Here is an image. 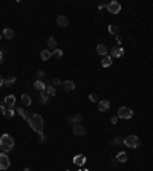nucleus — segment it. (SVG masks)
<instances>
[{
    "mask_svg": "<svg viewBox=\"0 0 153 171\" xmlns=\"http://www.w3.org/2000/svg\"><path fill=\"white\" fill-rule=\"evenodd\" d=\"M12 148H14V139L8 133H5L0 138V150H2V153H9L12 151Z\"/></svg>",
    "mask_w": 153,
    "mask_h": 171,
    "instance_id": "f257e3e1",
    "label": "nucleus"
},
{
    "mask_svg": "<svg viewBox=\"0 0 153 171\" xmlns=\"http://www.w3.org/2000/svg\"><path fill=\"white\" fill-rule=\"evenodd\" d=\"M29 122V125H31V128L35 131V133H43V118H41V116L40 115H32L31 116V119L28 121Z\"/></svg>",
    "mask_w": 153,
    "mask_h": 171,
    "instance_id": "f03ea898",
    "label": "nucleus"
},
{
    "mask_svg": "<svg viewBox=\"0 0 153 171\" xmlns=\"http://www.w3.org/2000/svg\"><path fill=\"white\" fill-rule=\"evenodd\" d=\"M124 145L129 148H138L139 147V138L135 136V134H129V136L124 139Z\"/></svg>",
    "mask_w": 153,
    "mask_h": 171,
    "instance_id": "7ed1b4c3",
    "label": "nucleus"
},
{
    "mask_svg": "<svg viewBox=\"0 0 153 171\" xmlns=\"http://www.w3.org/2000/svg\"><path fill=\"white\" fill-rule=\"evenodd\" d=\"M116 116L121 119H130L132 116H133V110L130 109V107H120L118 109V113H116Z\"/></svg>",
    "mask_w": 153,
    "mask_h": 171,
    "instance_id": "20e7f679",
    "label": "nucleus"
},
{
    "mask_svg": "<svg viewBox=\"0 0 153 171\" xmlns=\"http://www.w3.org/2000/svg\"><path fill=\"white\" fill-rule=\"evenodd\" d=\"M11 167V160L6 153H0V170H8Z\"/></svg>",
    "mask_w": 153,
    "mask_h": 171,
    "instance_id": "39448f33",
    "label": "nucleus"
},
{
    "mask_svg": "<svg viewBox=\"0 0 153 171\" xmlns=\"http://www.w3.org/2000/svg\"><path fill=\"white\" fill-rule=\"evenodd\" d=\"M106 8H107V11H109V12H112V14H118V12L121 11V3H120V2H116V0H113V2L107 3Z\"/></svg>",
    "mask_w": 153,
    "mask_h": 171,
    "instance_id": "423d86ee",
    "label": "nucleus"
},
{
    "mask_svg": "<svg viewBox=\"0 0 153 171\" xmlns=\"http://www.w3.org/2000/svg\"><path fill=\"white\" fill-rule=\"evenodd\" d=\"M72 131H74L75 136H84V134H86V128H84V125H81V124H74Z\"/></svg>",
    "mask_w": 153,
    "mask_h": 171,
    "instance_id": "0eeeda50",
    "label": "nucleus"
},
{
    "mask_svg": "<svg viewBox=\"0 0 153 171\" xmlns=\"http://www.w3.org/2000/svg\"><path fill=\"white\" fill-rule=\"evenodd\" d=\"M123 55H124V49H123L121 46H116V48L110 49V57H112V58H120V57H123Z\"/></svg>",
    "mask_w": 153,
    "mask_h": 171,
    "instance_id": "6e6552de",
    "label": "nucleus"
},
{
    "mask_svg": "<svg viewBox=\"0 0 153 171\" xmlns=\"http://www.w3.org/2000/svg\"><path fill=\"white\" fill-rule=\"evenodd\" d=\"M98 109H100V112H107V110L110 109V102L107 101V100L98 101Z\"/></svg>",
    "mask_w": 153,
    "mask_h": 171,
    "instance_id": "1a4fd4ad",
    "label": "nucleus"
},
{
    "mask_svg": "<svg viewBox=\"0 0 153 171\" xmlns=\"http://www.w3.org/2000/svg\"><path fill=\"white\" fill-rule=\"evenodd\" d=\"M61 86H63V89H65L66 92H72L75 89V83H74V81H70V79L65 81V83H61Z\"/></svg>",
    "mask_w": 153,
    "mask_h": 171,
    "instance_id": "9d476101",
    "label": "nucleus"
},
{
    "mask_svg": "<svg viewBox=\"0 0 153 171\" xmlns=\"http://www.w3.org/2000/svg\"><path fill=\"white\" fill-rule=\"evenodd\" d=\"M3 102H5L6 107H14V105H15V96H14V95H8L5 100H3Z\"/></svg>",
    "mask_w": 153,
    "mask_h": 171,
    "instance_id": "9b49d317",
    "label": "nucleus"
},
{
    "mask_svg": "<svg viewBox=\"0 0 153 171\" xmlns=\"http://www.w3.org/2000/svg\"><path fill=\"white\" fill-rule=\"evenodd\" d=\"M3 37L5 38H8V40H12L14 37H15V32H14V29H11V28H6V29H3Z\"/></svg>",
    "mask_w": 153,
    "mask_h": 171,
    "instance_id": "f8f14e48",
    "label": "nucleus"
},
{
    "mask_svg": "<svg viewBox=\"0 0 153 171\" xmlns=\"http://www.w3.org/2000/svg\"><path fill=\"white\" fill-rule=\"evenodd\" d=\"M57 25L60 26V28H66V26L69 25V20H67V17H65V15H60L58 19H57Z\"/></svg>",
    "mask_w": 153,
    "mask_h": 171,
    "instance_id": "ddd939ff",
    "label": "nucleus"
},
{
    "mask_svg": "<svg viewBox=\"0 0 153 171\" xmlns=\"http://www.w3.org/2000/svg\"><path fill=\"white\" fill-rule=\"evenodd\" d=\"M107 52H109V49H107V46H106V44H98V46H96V53H98V55H107Z\"/></svg>",
    "mask_w": 153,
    "mask_h": 171,
    "instance_id": "4468645a",
    "label": "nucleus"
},
{
    "mask_svg": "<svg viewBox=\"0 0 153 171\" xmlns=\"http://www.w3.org/2000/svg\"><path fill=\"white\" fill-rule=\"evenodd\" d=\"M32 87L35 89V90H38V92H43L44 89H46V84H44L41 79H38V81H35V83L32 84Z\"/></svg>",
    "mask_w": 153,
    "mask_h": 171,
    "instance_id": "2eb2a0df",
    "label": "nucleus"
},
{
    "mask_svg": "<svg viewBox=\"0 0 153 171\" xmlns=\"http://www.w3.org/2000/svg\"><path fill=\"white\" fill-rule=\"evenodd\" d=\"M48 49L51 51V52H54L57 49V40L54 38V37H49L48 38Z\"/></svg>",
    "mask_w": 153,
    "mask_h": 171,
    "instance_id": "dca6fc26",
    "label": "nucleus"
},
{
    "mask_svg": "<svg viewBox=\"0 0 153 171\" xmlns=\"http://www.w3.org/2000/svg\"><path fill=\"white\" fill-rule=\"evenodd\" d=\"M112 61H113V58H112L110 55H104L103 60H101V66H103V67H109V66L112 64Z\"/></svg>",
    "mask_w": 153,
    "mask_h": 171,
    "instance_id": "f3484780",
    "label": "nucleus"
},
{
    "mask_svg": "<svg viewBox=\"0 0 153 171\" xmlns=\"http://www.w3.org/2000/svg\"><path fill=\"white\" fill-rule=\"evenodd\" d=\"M22 104H23L25 107L31 105V104H32V100H31V96H29V95H26V93H23V95H22Z\"/></svg>",
    "mask_w": 153,
    "mask_h": 171,
    "instance_id": "a211bd4d",
    "label": "nucleus"
},
{
    "mask_svg": "<svg viewBox=\"0 0 153 171\" xmlns=\"http://www.w3.org/2000/svg\"><path fill=\"white\" fill-rule=\"evenodd\" d=\"M84 162H86V157L83 154H78L74 157V164L75 165H84Z\"/></svg>",
    "mask_w": 153,
    "mask_h": 171,
    "instance_id": "6ab92c4d",
    "label": "nucleus"
},
{
    "mask_svg": "<svg viewBox=\"0 0 153 171\" xmlns=\"http://www.w3.org/2000/svg\"><path fill=\"white\" fill-rule=\"evenodd\" d=\"M40 57H41V60L46 61V60H49V58L52 57V52H51L49 49H44V51H41V52H40Z\"/></svg>",
    "mask_w": 153,
    "mask_h": 171,
    "instance_id": "aec40b11",
    "label": "nucleus"
},
{
    "mask_svg": "<svg viewBox=\"0 0 153 171\" xmlns=\"http://www.w3.org/2000/svg\"><path fill=\"white\" fill-rule=\"evenodd\" d=\"M116 160H118L120 164H124V162L127 160V154H125L124 151H120L118 154H116Z\"/></svg>",
    "mask_w": 153,
    "mask_h": 171,
    "instance_id": "412c9836",
    "label": "nucleus"
},
{
    "mask_svg": "<svg viewBox=\"0 0 153 171\" xmlns=\"http://www.w3.org/2000/svg\"><path fill=\"white\" fill-rule=\"evenodd\" d=\"M3 115L6 116V118H12V116L15 115V110H14V107H6V110L3 112Z\"/></svg>",
    "mask_w": 153,
    "mask_h": 171,
    "instance_id": "4be33fe9",
    "label": "nucleus"
},
{
    "mask_svg": "<svg viewBox=\"0 0 153 171\" xmlns=\"http://www.w3.org/2000/svg\"><path fill=\"white\" fill-rule=\"evenodd\" d=\"M17 112H19V113L23 116V118H25L26 121H29V119H31V116H32V115H29V113H26V110L23 109V107H19V109H17Z\"/></svg>",
    "mask_w": 153,
    "mask_h": 171,
    "instance_id": "5701e85b",
    "label": "nucleus"
},
{
    "mask_svg": "<svg viewBox=\"0 0 153 171\" xmlns=\"http://www.w3.org/2000/svg\"><path fill=\"white\" fill-rule=\"evenodd\" d=\"M48 101H49V95L46 93V92H40V102L41 104H48Z\"/></svg>",
    "mask_w": 153,
    "mask_h": 171,
    "instance_id": "b1692460",
    "label": "nucleus"
},
{
    "mask_svg": "<svg viewBox=\"0 0 153 171\" xmlns=\"http://www.w3.org/2000/svg\"><path fill=\"white\" fill-rule=\"evenodd\" d=\"M69 122L72 124H80V121H81V115H75V116H70V118H67Z\"/></svg>",
    "mask_w": 153,
    "mask_h": 171,
    "instance_id": "393cba45",
    "label": "nucleus"
},
{
    "mask_svg": "<svg viewBox=\"0 0 153 171\" xmlns=\"http://www.w3.org/2000/svg\"><path fill=\"white\" fill-rule=\"evenodd\" d=\"M44 92H46L49 96H55V87H54V86H46V89H44Z\"/></svg>",
    "mask_w": 153,
    "mask_h": 171,
    "instance_id": "a878e982",
    "label": "nucleus"
},
{
    "mask_svg": "<svg viewBox=\"0 0 153 171\" xmlns=\"http://www.w3.org/2000/svg\"><path fill=\"white\" fill-rule=\"evenodd\" d=\"M109 32L113 34V35H118V34H120V28H118L116 25H110V26H109Z\"/></svg>",
    "mask_w": 153,
    "mask_h": 171,
    "instance_id": "bb28decb",
    "label": "nucleus"
},
{
    "mask_svg": "<svg viewBox=\"0 0 153 171\" xmlns=\"http://www.w3.org/2000/svg\"><path fill=\"white\" fill-rule=\"evenodd\" d=\"M14 83H15V78H14V76H9V78H6V79L3 81V86L9 87V86H12Z\"/></svg>",
    "mask_w": 153,
    "mask_h": 171,
    "instance_id": "cd10ccee",
    "label": "nucleus"
},
{
    "mask_svg": "<svg viewBox=\"0 0 153 171\" xmlns=\"http://www.w3.org/2000/svg\"><path fill=\"white\" fill-rule=\"evenodd\" d=\"M61 55H63V51L61 49H55V51L52 52V57L54 58H61Z\"/></svg>",
    "mask_w": 153,
    "mask_h": 171,
    "instance_id": "c85d7f7f",
    "label": "nucleus"
},
{
    "mask_svg": "<svg viewBox=\"0 0 153 171\" xmlns=\"http://www.w3.org/2000/svg\"><path fill=\"white\" fill-rule=\"evenodd\" d=\"M89 100H91L92 102H98V95L96 93H91V95H89Z\"/></svg>",
    "mask_w": 153,
    "mask_h": 171,
    "instance_id": "c756f323",
    "label": "nucleus"
},
{
    "mask_svg": "<svg viewBox=\"0 0 153 171\" xmlns=\"http://www.w3.org/2000/svg\"><path fill=\"white\" fill-rule=\"evenodd\" d=\"M113 144H116V145H118V144H124V139H121V138H115V139H113Z\"/></svg>",
    "mask_w": 153,
    "mask_h": 171,
    "instance_id": "7c9ffc66",
    "label": "nucleus"
},
{
    "mask_svg": "<svg viewBox=\"0 0 153 171\" xmlns=\"http://www.w3.org/2000/svg\"><path fill=\"white\" fill-rule=\"evenodd\" d=\"M6 110V105H5V102H0V113H3Z\"/></svg>",
    "mask_w": 153,
    "mask_h": 171,
    "instance_id": "2f4dec72",
    "label": "nucleus"
},
{
    "mask_svg": "<svg viewBox=\"0 0 153 171\" xmlns=\"http://www.w3.org/2000/svg\"><path fill=\"white\" fill-rule=\"evenodd\" d=\"M118 164H120V162H118V160H116V157L110 160V165H113V167H116V165H118Z\"/></svg>",
    "mask_w": 153,
    "mask_h": 171,
    "instance_id": "473e14b6",
    "label": "nucleus"
},
{
    "mask_svg": "<svg viewBox=\"0 0 153 171\" xmlns=\"http://www.w3.org/2000/svg\"><path fill=\"white\" fill-rule=\"evenodd\" d=\"M52 83L55 84V86H60V84H61V81H60L58 78H54V81H52Z\"/></svg>",
    "mask_w": 153,
    "mask_h": 171,
    "instance_id": "72a5a7b5",
    "label": "nucleus"
},
{
    "mask_svg": "<svg viewBox=\"0 0 153 171\" xmlns=\"http://www.w3.org/2000/svg\"><path fill=\"white\" fill-rule=\"evenodd\" d=\"M116 121H118V116H112V118H110V122H112V124H116Z\"/></svg>",
    "mask_w": 153,
    "mask_h": 171,
    "instance_id": "f704fd0d",
    "label": "nucleus"
},
{
    "mask_svg": "<svg viewBox=\"0 0 153 171\" xmlns=\"http://www.w3.org/2000/svg\"><path fill=\"white\" fill-rule=\"evenodd\" d=\"M38 138H40V142H44V141H46V138H44V134H43V133L38 134Z\"/></svg>",
    "mask_w": 153,
    "mask_h": 171,
    "instance_id": "c9c22d12",
    "label": "nucleus"
},
{
    "mask_svg": "<svg viewBox=\"0 0 153 171\" xmlns=\"http://www.w3.org/2000/svg\"><path fill=\"white\" fill-rule=\"evenodd\" d=\"M37 75H38V78H43L44 75H46V74H44V72L43 70H40V72H37Z\"/></svg>",
    "mask_w": 153,
    "mask_h": 171,
    "instance_id": "e433bc0d",
    "label": "nucleus"
},
{
    "mask_svg": "<svg viewBox=\"0 0 153 171\" xmlns=\"http://www.w3.org/2000/svg\"><path fill=\"white\" fill-rule=\"evenodd\" d=\"M3 81H5V79H3V76H2V75H0V87H2V86H3Z\"/></svg>",
    "mask_w": 153,
    "mask_h": 171,
    "instance_id": "4c0bfd02",
    "label": "nucleus"
},
{
    "mask_svg": "<svg viewBox=\"0 0 153 171\" xmlns=\"http://www.w3.org/2000/svg\"><path fill=\"white\" fill-rule=\"evenodd\" d=\"M3 61V52H0V63Z\"/></svg>",
    "mask_w": 153,
    "mask_h": 171,
    "instance_id": "58836bf2",
    "label": "nucleus"
},
{
    "mask_svg": "<svg viewBox=\"0 0 153 171\" xmlns=\"http://www.w3.org/2000/svg\"><path fill=\"white\" fill-rule=\"evenodd\" d=\"M0 40H2V34H0Z\"/></svg>",
    "mask_w": 153,
    "mask_h": 171,
    "instance_id": "ea45409f",
    "label": "nucleus"
},
{
    "mask_svg": "<svg viewBox=\"0 0 153 171\" xmlns=\"http://www.w3.org/2000/svg\"><path fill=\"white\" fill-rule=\"evenodd\" d=\"M81 171H89V170H81Z\"/></svg>",
    "mask_w": 153,
    "mask_h": 171,
    "instance_id": "a19ab883",
    "label": "nucleus"
}]
</instances>
